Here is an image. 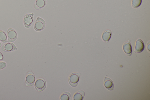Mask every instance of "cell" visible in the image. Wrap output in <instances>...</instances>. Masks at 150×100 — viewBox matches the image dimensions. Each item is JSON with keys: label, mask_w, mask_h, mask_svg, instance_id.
Masks as SVG:
<instances>
[{"label": "cell", "mask_w": 150, "mask_h": 100, "mask_svg": "<svg viewBox=\"0 0 150 100\" xmlns=\"http://www.w3.org/2000/svg\"><path fill=\"white\" fill-rule=\"evenodd\" d=\"M81 74L80 73L75 72L71 74L69 78V83L73 87H76L79 81Z\"/></svg>", "instance_id": "1"}, {"label": "cell", "mask_w": 150, "mask_h": 100, "mask_svg": "<svg viewBox=\"0 0 150 100\" xmlns=\"http://www.w3.org/2000/svg\"><path fill=\"white\" fill-rule=\"evenodd\" d=\"M45 23L42 18L38 17L36 20L34 25L35 30L37 31H40L45 28Z\"/></svg>", "instance_id": "2"}, {"label": "cell", "mask_w": 150, "mask_h": 100, "mask_svg": "<svg viewBox=\"0 0 150 100\" xmlns=\"http://www.w3.org/2000/svg\"><path fill=\"white\" fill-rule=\"evenodd\" d=\"M46 82L43 78H39L36 81L35 86L36 89L38 91L43 90L46 87Z\"/></svg>", "instance_id": "3"}, {"label": "cell", "mask_w": 150, "mask_h": 100, "mask_svg": "<svg viewBox=\"0 0 150 100\" xmlns=\"http://www.w3.org/2000/svg\"><path fill=\"white\" fill-rule=\"evenodd\" d=\"M7 36L8 42L14 41L16 39L17 34L16 31L13 28H9L7 31Z\"/></svg>", "instance_id": "4"}, {"label": "cell", "mask_w": 150, "mask_h": 100, "mask_svg": "<svg viewBox=\"0 0 150 100\" xmlns=\"http://www.w3.org/2000/svg\"><path fill=\"white\" fill-rule=\"evenodd\" d=\"M35 81V77L34 74L32 72H28L25 78L26 85L28 86H31L33 84Z\"/></svg>", "instance_id": "5"}, {"label": "cell", "mask_w": 150, "mask_h": 100, "mask_svg": "<svg viewBox=\"0 0 150 100\" xmlns=\"http://www.w3.org/2000/svg\"><path fill=\"white\" fill-rule=\"evenodd\" d=\"M33 20V14L29 13L26 15L23 18V23L25 27L28 28L31 26Z\"/></svg>", "instance_id": "6"}, {"label": "cell", "mask_w": 150, "mask_h": 100, "mask_svg": "<svg viewBox=\"0 0 150 100\" xmlns=\"http://www.w3.org/2000/svg\"><path fill=\"white\" fill-rule=\"evenodd\" d=\"M144 48V45L142 40L140 39L137 40L135 43V52L140 53L142 52Z\"/></svg>", "instance_id": "7"}, {"label": "cell", "mask_w": 150, "mask_h": 100, "mask_svg": "<svg viewBox=\"0 0 150 100\" xmlns=\"http://www.w3.org/2000/svg\"><path fill=\"white\" fill-rule=\"evenodd\" d=\"M17 49L16 46L12 43H7L4 44L2 47V50L6 52H10Z\"/></svg>", "instance_id": "8"}, {"label": "cell", "mask_w": 150, "mask_h": 100, "mask_svg": "<svg viewBox=\"0 0 150 100\" xmlns=\"http://www.w3.org/2000/svg\"><path fill=\"white\" fill-rule=\"evenodd\" d=\"M123 49L124 52L129 56H130L132 52L131 45L128 40L123 45Z\"/></svg>", "instance_id": "9"}, {"label": "cell", "mask_w": 150, "mask_h": 100, "mask_svg": "<svg viewBox=\"0 0 150 100\" xmlns=\"http://www.w3.org/2000/svg\"><path fill=\"white\" fill-rule=\"evenodd\" d=\"M104 85L105 87L109 90H112L114 88L113 81L110 78L105 77L104 80Z\"/></svg>", "instance_id": "10"}, {"label": "cell", "mask_w": 150, "mask_h": 100, "mask_svg": "<svg viewBox=\"0 0 150 100\" xmlns=\"http://www.w3.org/2000/svg\"><path fill=\"white\" fill-rule=\"evenodd\" d=\"M46 3V0H36L34 5L35 9L38 10L43 8Z\"/></svg>", "instance_id": "11"}, {"label": "cell", "mask_w": 150, "mask_h": 100, "mask_svg": "<svg viewBox=\"0 0 150 100\" xmlns=\"http://www.w3.org/2000/svg\"><path fill=\"white\" fill-rule=\"evenodd\" d=\"M112 35V32L109 30H105L102 35V38L105 42H108L110 40Z\"/></svg>", "instance_id": "12"}, {"label": "cell", "mask_w": 150, "mask_h": 100, "mask_svg": "<svg viewBox=\"0 0 150 100\" xmlns=\"http://www.w3.org/2000/svg\"><path fill=\"white\" fill-rule=\"evenodd\" d=\"M85 95V92L83 90L79 91L74 95L73 99L74 100H82Z\"/></svg>", "instance_id": "13"}, {"label": "cell", "mask_w": 150, "mask_h": 100, "mask_svg": "<svg viewBox=\"0 0 150 100\" xmlns=\"http://www.w3.org/2000/svg\"><path fill=\"white\" fill-rule=\"evenodd\" d=\"M0 41L4 43H6L7 41L6 34L2 30H0Z\"/></svg>", "instance_id": "14"}, {"label": "cell", "mask_w": 150, "mask_h": 100, "mask_svg": "<svg viewBox=\"0 0 150 100\" xmlns=\"http://www.w3.org/2000/svg\"><path fill=\"white\" fill-rule=\"evenodd\" d=\"M71 96V94L68 92L63 93L61 96L60 99L61 100H69Z\"/></svg>", "instance_id": "15"}, {"label": "cell", "mask_w": 150, "mask_h": 100, "mask_svg": "<svg viewBox=\"0 0 150 100\" xmlns=\"http://www.w3.org/2000/svg\"><path fill=\"white\" fill-rule=\"evenodd\" d=\"M142 2V0H132V6L134 8H137L141 5Z\"/></svg>", "instance_id": "16"}, {"label": "cell", "mask_w": 150, "mask_h": 100, "mask_svg": "<svg viewBox=\"0 0 150 100\" xmlns=\"http://www.w3.org/2000/svg\"><path fill=\"white\" fill-rule=\"evenodd\" d=\"M6 66V63L4 62H0V70L5 68Z\"/></svg>", "instance_id": "17"}, {"label": "cell", "mask_w": 150, "mask_h": 100, "mask_svg": "<svg viewBox=\"0 0 150 100\" xmlns=\"http://www.w3.org/2000/svg\"><path fill=\"white\" fill-rule=\"evenodd\" d=\"M4 57L2 53L0 52V60H2L3 59Z\"/></svg>", "instance_id": "18"}, {"label": "cell", "mask_w": 150, "mask_h": 100, "mask_svg": "<svg viewBox=\"0 0 150 100\" xmlns=\"http://www.w3.org/2000/svg\"><path fill=\"white\" fill-rule=\"evenodd\" d=\"M1 42H0V48L1 47Z\"/></svg>", "instance_id": "19"}]
</instances>
